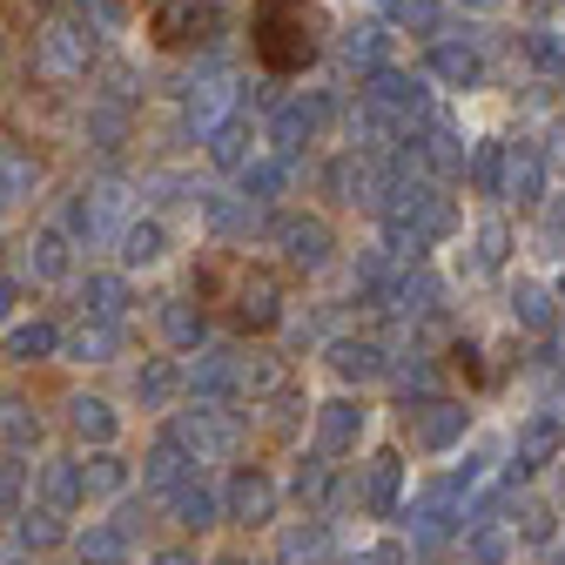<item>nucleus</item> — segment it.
<instances>
[{
    "instance_id": "obj_20",
    "label": "nucleus",
    "mask_w": 565,
    "mask_h": 565,
    "mask_svg": "<svg viewBox=\"0 0 565 565\" xmlns=\"http://www.w3.org/2000/svg\"><path fill=\"white\" fill-rule=\"evenodd\" d=\"M34 189H41V162L28 149H14V141H0V209L34 195Z\"/></svg>"
},
{
    "instance_id": "obj_23",
    "label": "nucleus",
    "mask_w": 565,
    "mask_h": 565,
    "mask_svg": "<svg viewBox=\"0 0 565 565\" xmlns=\"http://www.w3.org/2000/svg\"><path fill=\"white\" fill-rule=\"evenodd\" d=\"M431 75H438L445 88H478L484 61H478L471 47H458V41H438V47H431Z\"/></svg>"
},
{
    "instance_id": "obj_34",
    "label": "nucleus",
    "mask_w": 565,
    "mask_h": 565,
    "mask_svg": "<svg viewBox=\"0 0 565 565\" xmlns=\"http://www.w3.org/2000/svg\"><path fill=\"white\" fill-rule=\"evenodd\" d=\"M182 471H189V451H182L175 438H162V445L149 451V465H141V478H149L156 491H175V484H182Z\"/></svg>"
},
{
    "instance_id": "obj_38",
    "label": "nucleus",
    "mask_w": 565,
    "mask_h": 565,
    "mask_svg": "<svg viewBox=\"0 0 565 565\" xmlns=\"http://www.w3.org/2000/svg\"><path fill=\"white\" fill-rule=\"evenodd\" d=\"M61 539H67L61 512H47V505H41V512H21V545H28V552H47V545H61Z\"/></svg>"
},
{
    "instance_id": "obj_29",
    "label": "nucleus",
    "mask_w": 565,
    "mask_h": 565,
    "mask_svg": "<svg viewBox=\"0 0 565 565\" xmlns=\"http://www.w3.org/2000/svg\"><path fill=\"white\" fill-rule=\"evenodd\" d=\"M417 162L431 169V175H458V169H465V141H458L451 128H431V135L417 141Z\"/></svg>"
},
{
    "instance_id": "obj_10",
    "label": "nucleus",
    "mask_w": 565,
    "mask_h": 565,
    "mask_svg": "<svg viewBox=\"0 0 565 565\" xmlns=\"http://www.w3.org/2000/svg\"><path fill=\"white\" fill-rule=\"evenodd\" d=\"M558 451H565V424L552 411H539V417L519 424V478L539 471V465H558Z\"/></svg>"
},
{
    "instance_id": "obj_16",
    "label": "nucleus",
    "mask_w": 565,
    "mask_h": 565,
    "mask_svg": "<svg viewBox=\"0 0 565 565\" xmlns=\"http://www.w3.org/2000/svg\"><path fill=\"white\" fill-rule=\"evenodd\" d=\"M230 108H236V88H230L223 75L189 82V128H195V135H209L216 121H230Z\"/></svg>"
},
{
    "instance_id": "obj_22",
    "label": "nucleus",
    "mask_w": 565,
    "mask_h": 565,
    "mask_svg": "<svg viewBox=\"0 0 565 565\" xmlns=\"http://www.w3.org/2000/svg\"><path fill=\"white\" fill-rule=\"evenodd\" d=\"M67 424H75L88 445H115V431H121V417H115L108 397H75V404H67Z\"/></svg>"
},
{
    "instance_id": "obj_32",
    "label": "nucleus",
    "mask_w": 565,
    "mask_h": 565,
    "mask_svg": "<svg viewBox=\"0 0 565 565\" xmlns=\"http://www.w3.org/2000/svg\"><path fill=\"white\" fill-rule=\"evenodd\" d=\"M75 552H82V565H128V532L121 525H88Z\"/></svg>"
},
{
    "instance_id": "obj_52",
    "label": "nucleus",
    "mask_w": 565,
    "mask_h": 565,
    "mask_svg": "<svg viewBox=\"0 0 565 565\" xmlns=\"http://www.w3.org/2000/svg\"><path fill=\"white\" fill-rule=\"evenodd\" d=\"M156 565H195V552H182V545H169V552H156Z\"/></svg>"
},
{
    "instance_id": "obj_40",
    "label": "nucleus",
    "mask_w": 565,
    "mask_h": 565,
    "mask_svg": "<svg viewBox=\"0 0 565 565\" xmlns=\"http://www.w3.org/2000/svg\"><path fill=\"white\" fill-rule=\"evenodd\" d=\"M512 317L525 330H552V297L539 290V282H519V297H512Z\"/></svg>"
},
{
    "instance_id": "obj_25",
    "label": "nucleus",
    "mask_w": 565,
    "mask_h": 565,
    "mask_svg": "<svg viewBox=\"0 0 565 565\" xmlns=\"http://www.w3.org/2000/svg\"><path fill=\"white\" fill-rule=\"evenodd\" d=\"M67 263H75V256H67V236H61V230H41V236L28 243V276H34V282H61Z\"/></svg>"
},
{
    "instance_id": "obj_18",
    "label": "nucleus",
    "mask_w": 565,
    "mask_h": 565,
    "mask_svg": "<svg viewBox=\"0 0 565 565\" xmlns=\"http://www.w3.org/2000/svg\"><path fill=\"white\" fill-rule=\"evenodd\" d=\"M330 364H337V377H358V384H371V377L391 371V364H384V343H371V337H343V343H330Z\"/></svg>"
},
{
    "instance_id": "obj_55",
    "label": "nucleus",
    "mask_w": 565,
    "mask_h": 565,
    "mask_svg": "<svg viewBox=\"0 0 565 565\" xmlns=\"http://www.w3.org/2000/svg\"><path fill=\"white\" fill-rule=\"evenodd\" d=\"M223 565H243V558H223Z\"/></svg>"
},
{
    "instance_id": "obj_56",
    "label": "nucleus",
    "mask_w": 565,
    "mask_h": 565,
    "mask_svg": "<svg viewBox=\"0 0 565 565\" xmlns=\"http://www.w3.org/2000/svg\"><path fill=\"white\" fill-rule=\"evenodd\" d=\"M558 141H565V128H558Z\"/></svg>"
},
{
    "instance_id": "obj_45",
    "label": "nucleus",
    "mask_w": 565,
    "mask_h": 565,
    "mask_svg": "<svg viewBox=\"0 0 565 565\" xmlns=\"http://www.w3.org/2000/svg\"><path fill=\"white\" fill-rule=\"evenodd\" d=\"M297 499H303L310 512H323V505H330V465H323V458H310V465L297 471Z\"/></svg>"
},
{
    "instance_id": "obj_1",
    "label": "nucleus",
    "mask_w": 565,
    "mask_h": 565,
    "mask_svg": "<svg viewBox=\"0 0 565 565\" xmlns=\"http://www.w3.org/2000/svg\"><path fill=\"white\" fill-rule=\"evenodd\" d=\"M195 297L216 303L236 330H276V317H282V276L263 269V263H243V256H209L195 269Z\"/></svg>"
},
{
    "instance_id": "obj_48",
    "label": "nucleus",
    "mask_w": 565,
    "mask_h": 565,
    "mask_svg": "<svg viewBox=\"0 0 565 565\" xmlns=\"http://www.w3.org/2000/svg\"><path fill=\"white\" fill-rule=\"evenodd\" d=\"M282 558H290V565L323 558V532H290V539H282Z\"/></svg>"
},
{
    "instance_id": "obj_36",
    "label": "nucleus",
    "mask_w": 565,
    "mask_h": 565,
    "mask_svg": "<svg viewBox=\"0 0 565 565\" xmlns=\"http://www.w3.org/2000/svg\"><path fill=\"white\" fill-rule=\"evenodd\" d=\"M162 337H169L175 350H195V343H202V310L182 303V297H169V303H162Z\"/></svg>"
},
{
    "instance_id": "obj_9",
    "label": "nucleus",
    "mask_w": 565,
    "mask_h": 565,
    "mask_svg": "<svg viewBox=\"0 0 565 565\" xmlns=\"http://www.w3.org/2000/svg\"><path fill=\"white\" fill-rule=\"evenodd\" d=\"M276 243H282V263L290 269H323L330 263V223H317V216H282Z\"/></svg>"
},
{
    "instance_id": "obj_14",
    "label": "nucleus",
    "mask_w": 565,
    "mask_h": 565,
    "mask_svg": "<svg viewBox=\"0 0 565 565\" xmlns=\"http://www.w3.org/2000/svg\"><path fill=\"white\" fill-rule=\"evenodd\" d=\"M230 519L236 525H269L276 519V484L263 471H236L230 478Z\"/></svg>"
},
{
    "instance_id": "obj_5",
    "label": "nucleus",
    "mask_w": 565,
    "mask_h": 565,
    "mask_svg": "<svg viewBox=\"0 0 565 565\" xmlns=\"http://www.w3.org/2000/svg\"><path fill=\"white\" fill-rule=\"evenodd\" d=\"M175 445H182L195 465H223V458H236V445H243V417L223 411V397H202L195 411H182Z\"/></svg>"
},
{
    "instance_id": "obj_4",
    "label": "nucleus",
    "mask_w": 565,
    "mask_h": 565,
    "mask_svg": "<svg viewBox=\"0 0 565 565\" xmlns=\"http://www.w3.org/2000/svg\"><path fill=\"white\" fill-rule=\"evenodd\" d=\"M88 67H95V34L82 21L54 14L34 28V82L41 88H75V82H88Z\"/></svg>"
},
{
    "instance_id": "obj_37",
    "label": "nucleus",
    "mask_w": 565,
    "mask_h": 565,
    "mask_svg": "<svg viewBox=\"0 0 565 565\" xmlns=\"http://www.w3.org/2000/svg\"><path fill=\"white\" fill-rule=\"evenodd\" d=\"M0 438H8L14 451H28V445L41 438V417H34L21 397H0Z\"/></svg>"
},
{
    "instance_id": "obj_31",
    "label": "nucleus",
    "mask_w": 565,
    "mask_h": 565,
    "mask_svg": "<svg viewBox=\"0 0 565 565\" xmlns=\"http://www.w3.org/2000/svg\"><path fill=\"white\" fill-rule=\"evenodd\" d=\"M47 350H61V330H54V323L34 317V323H14V330H8V358H14V364H34V358H47Z\"/></svg>"
},
{
    "instance_id": "obj_44",
    "label": "nucleus",
    "mask_w": 565,
    "mask_h": 565,
    "mask_svg": "<svg viewBox=\"0 0 565 565\" xmlns=\"http://www.w3.org/2000/svg\"><path fill=\"white\" fill-rule=\"evenodd\" d=\"M465 565H505V532L499 525H478L465 539Z\"/></svg>"
},
{
    "instance_id": "obj_33",
    "label": "nucleus",
    "mask_w": 565,
    "mask_h": 565,
    "mask_svg": "<svg viewBox=\"0 0 565 565\" xmlns=\"http://www.w3.org/2000/svg\"><path fill=\"white\" fill-rule=\"evenodd\" d=\"M162 249H169V236H162V223H121V263H162Z\"/></svg>"
},
{
    "instance_id": "obj_21",
    "label": "nucleus",
    "mask_w": 565,
    "mask_h": 565,
    "mask_svg": "<svg viewBox=\"0 0 565 565\" xmlns=\"http://www.w3.org/2000/svg\"><path fill=\"white\" fill-rule=\"evenodd\" d=\"M209 156H216V169H243V162H256V128L249 121H216L209 128Z\"/></svg>"
},
{
    "instance_id": "obj_51",
    "label": "nucleus",
    "mask_w": 565,
    "mask_h": 565,
    "mask_svg": "<svg viewBox=\"0 0 565 565\" xmlns=\"http://www.w3.org/2000/svg\"><path fill=\"white\" fill-rule=\"evenodd\" d=\"M371 565H411V545H397V539H384V545L371 552Z\"/></svg>"
},
{
    "instance_id": "obj_47",
    "label": "nucleus",
    "mask_w": 565,
    "mask_h": 565,
    "mask_svg": "<svg viewBox=\"0 0 565 565\" xmlns=\"http://www.w3.org/2000/svg\"><path fill=\"white\" fill-rule=\"evenodd\" d=\"M14 505H21V465L0 458V519H14Z\"/></svg>"
},
{
    "instance_id": "obj_17",
    "label": "nucleus",
    "mask_w": 565,
    "mask_h": 565,
    "mask_svg": "<svg viewBox=\"0 0 565 565\" xmlns=\"http://www.w3.org/2000/svg\"><path fill=\"white\" fill-rule=\"evenodd\" d=\"M41 499L47 512H75L88 491H82V458H47L41 465Z\"/></svg>"
},
{
    "instance_id": "obj_6",
    "label": "nucleus",
    "mask_w": 565,
    "mask_h": 565,
    "mask_svg": "<svg viewBox=\"0 0 565 565\" xmlns=\"http://www.w3.org/2000/svg\"><path fill=\"white\" fill-rule=\"evenodd\" d=\"M149 34H156V47H169V54L202 47V41L223 34V8H216V0H162L156 21H149Z\"/></svg>"
},
{
    "instance_id": "obj_8",
    "label": "nucleus",
    "mask_w": 565,
    "mask_h": 565,
    "mask_svg": "<svg viewBox=\"0 0 565 565\" xmlns=\"http://www.w3.org/2000/svg\"><path fill=\"white\" fill-rule=\"evenodd\" d=\"M364 102H371V108H384L397 128H411V121L424 115V82H417V75H397V67H377L371 88H364Z\"/></svg>"
},
{
    "instance_id": "obj_3",
    "label": "nucleus",
    "mask_w": 565,
    "mask_h": 565,
    "mask_svg": "<svg viewBox=\"0 0 565 565\" xmlns=\"http://www.w3.org/2000/svg\"><path fill=\"white\" fill-rule=\"evenodd\" d=\"M249 41H256V61L269 67V75H303V67L323 54L317 21L303 8H290V0H269V8L256 14V28H249Z\"/></svg>"
},
{
    "instance_id": "obj_54",
    "label": "nucleus",
    "mask_w": 565,
    "mask_h": 565,
    "mask_svg": "<svg viewBox=\"0 0 565 565\" xmlns=\"http://www.w3.org/2000/svg\"><path fill=\"white\" fill-rule=\"evenodd\" d=\"M377 8H397V0H377Z\"/></svg>"
},
{
    "instance_id": "obj_28",
    "label": "nucleus",
    "mask_w": 565,
    "mask_h": 565,
    "mask_svg": "<svg viewBox=\"0 0 565 565\" xmlns=\"http://www.w3.org/2000/svg\"><path fill=\"white\" fill-rule=\"evenodd\" d=\"M67 350H75L82 364H108V358H121V323H102L95 317V323L75 330V343H67Z\"/></svg>"
},
{
    "instance_id": "obj_2",
    "label": "nucleus",
    "mask_w": 565,
    "mask_h": 565,
    "mask_svg": "<svg viewBox=\"0 0 565 565\" xmlns=\"http://www.w3.org/2000/svg\"><path fill=\"white\" fill-rule=\"evenodd\" d=\"M384 230H391V249H404V256H417V249H431L438 236H451L458 230V209H451V195H438L431 182H391L384 189Z\"/></svg>"
},
{
    "instance_id": "obj_42",
    "label": "nucleus",
    "mask_w": 565,
    "mask_h": 565,
    "mask_svg": "<svg viewBox=\"0 0 565 565\" xmlns=\"http://www.w3.org/2000/svg\"><path fill=\"white\" fill-rule=\"evenodd\" d=\"M499 169H505V141H478V156H471V182L484 195H499Z\"/></svg>"
},
{
    "instance_id": "obj_30",
    "label": "nucleus",
    "mask_w": 565,
    "mask_h": 565,
    "mask_svg": "<svg viewBox=\"0 0 565 565\" xmlns=\"http://www.w3.org/2000/svg\"><path fill=\"white\" fill-rule=\"evenodd\" d=\"M82 310L102 317V323H121V310H128V282H121V276H88Z\"/></svg>"
},
{
    "instance_id": "obj_53",
    "label": "nucleus",
    "mask_w": 565,
    "mask_h": 565,
    "mask_svg": "<svg viewBox=\"0 0 565 565\" xmlns=\"http://www.w3.org/2000/svg\"><path fill=\"white\" fill-rule=\"evenodd\" d=\"M14 317V282H0V323Z\"/></svg>"
},
{
    "instance_id": "obj_26",
    "label": "nucleus",
    "mask_w": 565,
    "mask_h": 565,
    "mask_svg": "<svg viewBox=\"0 0 565 565\" xmlns=\"http://www.w3.org/2000/svg\"><path fill=\"white\" fill-rule=\"evenodd\" d=\"M115 216H121V189L108 182V189H88V195H82L75 230H82V236H108V230H115Z\"/></svg>"
},
{
    "instance_id": "obj_46",
    "label": "nucleus",
    "mask_w": 565,
    "mask_h": 565,
    "mask_svg": "<svg viewBox=\"0 0 565 565\" xmlns=\"http://www.w3.org/2000/svg\"><path fill=\"white\" fill-rule=\"evenodd\" d=\"M411 34H438V0H397V8H391Z\"/></svg>"
},
{
    "instance_id": "obj_11",
    "label": "nucleus",
    "mask_w": 565,
    "mask_h": 565,
    "mask_svg": "<svg viewBox=\"0 0 565 565\" xmlns=\"http://www.w3.org/2000/svg\"><path fill=\"white\" fill-rule=\"evenodd\" d=\"M330 121V102L323 95H303V102H282L276 108V149H303V141H317Z\"/></svg>"
},
{
    "instance_id": "obj_24",
    "label": "nucleus",
    "mask_w": 565,
    "mask_h": 565,
    "mask_svg": "<svg viewBox=\"0 0 565 565\" xmlns=\"http://www.w3.org/2000/svg\"><path fill=\"white\" fill-rule=\"evenodd\" d=\"M282 384H290V364L282 358H236V391L243 397H276Z\"/></svg>"
},
{
    "instance_id": "obj_27",
    "label": "nucleus",
    "mask_w": 565,
    "mask_h": 565,
    "mask_svg": "<svg viewBox=\"0 0 565 565\" xmlns=\"http://www.w3.org/2000/svg\"><path fill=\"white\" fill-rule=\"evenodd\" d=\"M169 512H175V525H189V532H202V525L223 519V505L209 499L202 484H175V491H169Z\"/></svg>"
},
{
    "instance_id": "obj_15",
    "label": "nucleus",
    "mask_w": 565,
    "mask_h": 565,
    "mask_svg": "<svg viewBox=\"0 0 565 565\" xmlns=\"http://www.w3.org/2000/svg\"><path fill=\"white\" fill-rule=\"evenodd\" d=\"M397 491H404V458L397 451H377L371 458V478H364V512L371 519H391L397 512Z\"/></svg>"
},
{
    "instance_id": "obj_13",
    "label": "nucleus",
    "mask_w": 565,
    "mask_h": 565,
    "mask_svg": "<svg viewBox=\"0 0 565 565\" xmlns=\"http://www.w3.org/2000/svg\"><path fill=\"white\" fill-rule=\"evenodd\" d=\"M358 431H364V411L350 404V397H337V404H323V411H317V451H323V458L358 451Z\"/></svg>"
},
{
    "instance_id": "obj_49",
    "label": "nucleus",
    "mask_w": 565,
    "mask_h": 565,
    "mask_svg": "<svg viewBox=\"0 0 565 565\" xmlns=\"http://www.w3.org/2000/svg\"><path fill=\"white\" fill-rule=\"evenodd\" d=\"M499 256H505V230L484 223V230H478V263H499Z\"/></svg>"
},
{
    "instance_id": "obj_39",
    "label": "nucleus",
    "mask_w": 565,
    "mask_h": 565,
    "mask_svg": "<svg viewBox=\"0 0 565 565\" xmlns=\"http://www.w3.org/2000/svg\"><path fill=\"white\" fill-rule=\"evenodd\" d=\"M343 61H350V67H377V61H384V28H371V21L350 28V34H343Z\"/></svg>"
},
{
    "instance_id": "obj_7",
    "label": "nucleus",
    "mask_w": 565,
    "mask_h": 565,
    "mask_svg": "<svg viewBox=\"0 0 565 565\" xmlns=\"http://www.w3.org/2000/svg\"><path fill=\"white\" fill-rule=\"evenodd\" d=\"M465 404H451V397H431V404H417V411H404V424H411V445L417 451H451L458 438H465Z\"/></svg>"
},
{
    "instance_id": "obj_41",
    "label": "nucleus",
    "mask_w": 565,
    "mask_h": 565,
    "mask_svg": "<svg viewBox=\"0 0 565 565\" xmlns=\"http://www.w3.org/2000/svg\"><path fill=\"white\" fill-rule=\"evenodd\" d=\"M121 478H128V471H121V458H108V451L82 465V491H102V499H115V491H121Z\"/></svg>"
},
{
    "instance_id": "obj_43",
    "label": "nucleus",
    "mask_w": 565,
    "mask_h": 565,
    "mask_svg": "<svg viewBox=\"0 0 565 565\" xmlns=\"http://www.w3.org/2000/svg\"><path fill=\"white\" fill-rule=\"evenodd\" d=\"M236 175H243V195H249V202H269V195L282 189V162H243Z\"/></svg>"
},
{
    "instance_id": "obj_50",
    "label": "nucleus",
    "mask_w": 565,
    "mask_h": 565,
    "mask_svg": "<svg viewBox=\"0 0 565 565\" xmlns=\"http://www.w3.org/2000/svg\"><path fill=\"white\" fill-rule=\"evenodd\" d=\"M95 135H102V149H115V135H121V108H95Z\"/></svg>"
},
{
    "instance_id": "obj_12",
    "label": "nucleus",
    "mask_w": 565,
    "mask_h": 565,
    "mask_svg": "<svg viewBox=\"0 0 565 565\" xmlns=\"http://www.w3.org/2000/svg\"><path fill=\"white\" fill-rule=\"evenodd\" d=\"M499 195H519V202H539V195H545V156L532 149V141H512V149H505Z\"/></svg>"
},
{
    "instance_id": "obj_19",
    "label": "nucleus",
    "mask_w": 565,
    "mask_h": 565,
    "mask_svg": "<svg viewBox=\"0 0 565 565\" xmlns=\"http://www.w3.org/2000/svg\"><path fill=\"white\" fill-rule=\"evenodd\" d=\"M189 391H195V397H230V391H236V350H195Z\"/></svg>"
},
{
    "instance_id": "obj_35",
    "label": "nucleus",
    "mask_w": 565,
    "mask_h": 565,
    "mask_svg": "<svg viewBox=\"0 0 565 565\" xmlns=\"http://www.w3.org/2000/svg\"><path fill=\"white\" fill-rule=\"evenodd\" d=\"M135 391H141V404H149V411H162V404H169V397L182 391V371H175L169 358H156V364H141Z\"/></svg>"
}]
</instances>
